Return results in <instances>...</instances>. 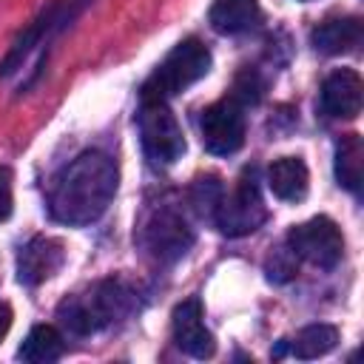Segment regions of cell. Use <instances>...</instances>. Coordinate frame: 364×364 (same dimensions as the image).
Returning <instances> with one entry per match:
<instances>
[{"instance_id":"6da1fadb","label":"cell","mask_w":364,"mask_h":364,"mask_svg":"<svg viewBox=\"0 0 364 364\" xmlns=\"http://www.w3.org/2000/svg\"><path fill=\"white\" fill-rule=\"evenodd\" d=\"M117 182V162L102 151H85L54 176L48 191V213L60 225H91L108 210Z\"/></svg>"},{"instance_id":"7a4b0ae2","label":"cell","mask_w":364,"mask_h":364,"mask_svg":"<svg viewBox=\"0 0 364 364\" xmlns=\"http://www.w3.org/2000/svg\"><path fill=\"white\" fill-rule=\"evenodd\" d=\"M131 304H134L131 290L117 279H105L97 282L88 293L63 299L57 307V318L74 336H91L122 318L131 310Z\"/></svg>"},{"instance_id":"3957f363","label":"cell","mask_w":364,"mask_h":364,"mask_svg":"<svg viewBox=\"0 0 364 364\" xmlns=\"http://www.w3.org/2000/svg\"><path fill=\"white\" fill-rule=\"evenodd\" d=\"M210 71V51L202 40L188 37L171 48V54L159 63V68L142 85V100H171L199 82Z\"/></svg>"},{"instance_id":"277c9868","label":"cell","mask_w":364,"mask_h":364,"mask_svg":"<svg viewBox=\"0 0 364 364\" xmlns=\"http://www.w3.org/2000/svg\"><path fill=\"white\" fill-rule=\"evenodd\" d=\"M139 139L151 165L165 168L182 159L185 134L165 100H142L139 105Z\"/></svg>"},{"instance_id":"5b68a950","label":"cell","mask_w":364,"mask_h":364,"mask_svg":"<svg viewBox=\"0 0 364 364\" xmlns=\"http://www.w3.org/2000/svg\"><path fill=\"white\" fill-rule=\"evenodd\" d=\"M267 219V208L259 191V179H256V168H247L236 188L225 196H219V205L213 210V222L225 236H247L253 230L262 228V222Z\"/></svg>"},{"instance_id":"8992f818","label":"cell","mask_w":364,"mask_h":364,"mask_svg":"<svg viewBox=\"0 0 364 364\" xmlns=\"http://www.w3.org/2000/svg\"><path fill=\"white\" fill-rule=\"evenodd\" d=\"M287 247L296 259H304L321 270H333L344 256V236L330 216H313L290 228Z\"/></svg>"},{"instance_id":"52a82bcc","label":"cell","mask_w":364,"mask_h":364,"mask_svg":"<svg viewBox=\"0 0 364 364\" xmlns=\"http://www.w3.org/2000/svg\"><path fill=\"white\" fill-rule=\"evenodd\" d=\"M85 6H88V0H54L48 9H43L40 17L14 40V46L9 48V54L3 57V63H0V77H11V74L23 65V60L28 57L31 48L48 43V40H51L57 31H63Z\"/></svg>"},{"instance_id":"ba28073f","label":"cell","mask_w":364,"mask_h":364,"mask_svg":"<svg viewBox=\"0 0 364 364\" xmlns=\"http://www.w3.org/2000/svg\"><path fill=\"white\" fill-rule=\"evenodd\" d=\"M139 242L145 250L159 262H176L182 259L193 245V228L185 222V216L173 208H156L139 233Z\"/></svg>"},{"instance_id":"9c48e42d","label":"cell","mask_w":364,"mask_h":364,"mask_svg":"<svg viewBox=\"0 0 364 364\" xmlns=\"http://www.w3.org/2000/svg\"><path fill=\"white\" fill-rule=\"evenodd\" d=\"M199 131H202V145H205L208 154H216V156L236 154L245 142L242 105L233 97L208 105L199 117Z\"/></svg>"},{"instance_id":"30bf717a","label":"cell","mask_w":364,"mask_h":364,"mask_svg":"<svg viewBox=\"0 0 364 364\" xmlns=\"http://www.w3.org/2000/svg\"><path fill=\"white\" fill-rule=\"evenodd\" d=\"M65 262V247L54 236H34L17 253V282L26 287H37L51 279Z\"/></svg>"},{"instance_id":"8fae6325","label":"cell","mask_w":364,"mask_h":364,"mask_svg":"<svg viewBox=\"0 0 364 364\" xmlns=\"http://www.w3.org/2000/svg\"><path fill=\"white\" fill-rule=\"evenodd\" d=\"M173 341L182 353L193 358H210L216 353V341L205 327V313L199 299H185L173 307Z\"/></svg>"},{"instance_id":"7c38bea8","label":"cell","mask_w":364,"mask_h":364,"mask_svg":"<svg viewBox=\"0 0 364 364\" xmlns=\"http://www.w3.org/2000/svg\"><path fill=\"white\" fill-rule=\"evenodd\" d=\"M361 77L353 68H336L333 74L324 77L321 91H318V105L327 117L336 119H353L361 111Z\"/></svg>"},{"instance_id":"4fadbf2b","label":"cell","mask_w":364,"mask_h":364,"mask_svg":"<svg viewBox=\"0 0 364 364\" xmlns=\"http://www.w3.org/2000/svg\"><path fill=\"white\" fill-rule=\"evenodd\" d=\"M361 37H364V26L358 17H336L316 26L310 43L321 54H347L361 46Z\"/></svg>"},{"instance_id":"5bb4252c","label":"cell","mask_w":364,"mask_h":364,"mask_svg":"<svg viewBox=\"0 0 364 364\" xmlns=\"http://www.w3.org/2000/svg\"><path fill=\"white\" fill-rule=\"evenodd\" d=\"M267 188L282 202H301L310 188L307 165L299 156H282L267 168Z\"/></svg>"},{"instance_id":"9a60e30c","label":"cell","mask_w":364,"mask_h":364,"mask_svg":"<svg viewBox=\"0 0 364 364\" xmlns=\"http://www.w3.org/2000/svg\"><path fill=\"white\" fill-rule=\"evenodd\" d=\"M262 11L256 0H216L210 6V26L219 34H242L259 23Z\"/></svg>"},{"instance_id":"2e32d148","label":"cell","mask_w":364,"mask_h":364,"mask_svg":"<svg viewBox=\"0 0 364 364\" xmlns=\"http://www.w3.org/2000/svg\"><path fill=\"white\" fill-rule=\"evenodd\" d=\"M336 179L350 193L361 191L364 179V145L358 134H344L336 145Z\"/></svg>"},{"instance_id":"e0dca14e","label":"cell","mask_w":364,"mask_h":364,"mask_svg":"<svg viewBox=\"0 0 364 364\" xmlns=\"http://www.w3.org/2000/svg\"><path fill=\"white\" fill-rule=\"evenodd\" d=\"M63 353H65V341L57 333V327L37 324V327L28 330L26 341L20 344L17 358L20 361H28V364H51V361L63 358Z\"/></svg>"},{"instance_id":"ac0fdd59","label":"cell","mask_w":364,"mask_h":364,"mask_svg":"<svg viewBox=\"0 0 364 364\" xmlns=\"http://www.w3.org/2000/svg\"><path fill=\"white\" fill-rule=\"evenodd\" d=\"M336 341H338V330L333 327V324H307V327H301L299 333H296V338L290 341V353L296 355V358H318V355H327L333 347H336Z\"/></svg>"},{"instance_id":"d6986e66","label":"cell","mask_w":364,"mask_h":364,"mask_svg":"<svg viewBox=\"0 0 364 364\" xmlns=\"http://www.w3.org/2000/svg\"><path fill=\"white\" fill-rule=\"evenodd\" d=\"M267 276L270 282H287L296 276V256L290 253V247L276 250V256L267 262Z\"/></svg>"},{"instance_id":"ffe728a7","label":"cell","mask_w":364,"mask_h":364,"mask_svg":"<svg viewBox=\"0 0 364 364\" xmlns=\"http://www.w3.org/2000/svg\"><path fill=\"white\" fill-rule=\"evenodd\" d=\"M259 97H262V82L256 80L253 71H245V74L239 77V82H236V94H233V100H236L239 105H247V102L256 105Z\"/></svg>"},{"instance_id":"44dd1931","label":"cell","mask_w":364,"mask_h":364,"mask_svg":"<svg viewBox=\"0 0 364 364\" xmlns=\"http://www.w3.org/2000/svg\"><path fill=\"white\" fill-rule=\"evenodd\" d=\"M11 213V171L0 168V222H6Z\"/></svg>"},{"instance_id":"7402d4cb","label":"cell","mask_w":364,"mask_h":364,"mask_svg":"<svg viewBox=\"0 0 364 364\" xmlns=\"http://www.w3.org/2000/svg\"><path fill=\"white\" fill-rule=\"evenodd\" d=\"M9 327H11V307L6 301H0V341L6 338Z\"/></svg>"}]
</instances>
